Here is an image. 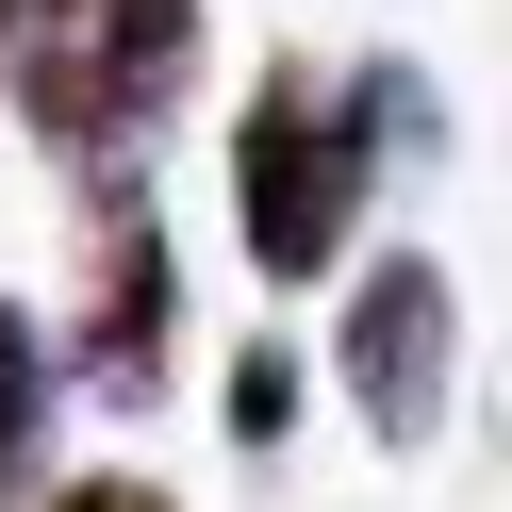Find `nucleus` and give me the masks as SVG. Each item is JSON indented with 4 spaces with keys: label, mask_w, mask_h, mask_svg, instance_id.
I'll return each instance as SVG.
<instances>
[{
    "label": "nucleus",
    "mask_w": 512,
    "mask_h": 512,
    "mask_svg": "<svg viewBox=\"0 0 512 512\" xmlns=\"http://www.w3.org/2000/svg\"><path fill=\"white\" fill-rule=\"evenodd\" d=\"M364 116H347V83L331 67H265L232 100V248L298 298V281H331L347 265V232H364Z\"/></svg>",
    "instance_id": "nucleus-1"
},
{
    "label": "nucleus",
    "mask_w": 512,
    "mask_h": 512,
    "mask_svg": "<svg viewBox=\"0 0 512 512\" xmlns=\"http://www.w3.org/2000/svg\"><path fill=\"white\" fill-rule=\"evenodd\" d=\"M166 347H182V248L133 166H83V347H50V364H83L100 397H149Z\"/></svg>",
    "instance_id": "nucleus-2"
},
{
    "label": "nucleus",
    "mask_w": 512,
    "mask_h": 512,
    "mask_svg": "<svg viewBox=\"0 0 512 512\" xmlns=\"http://www.w3.org/2000/svg\"><path fill=\"white\" fill-rule=\"evenodd\" d=\"M446 347H463V281H446L430 248L347 265V397H364L380 446H430L446 430Z\"/></svg>",
    "instance_id": "nucleus-3"
},
{
    "label": "nucleus",
    "mask_w": 512,
    "mask_h": 512,
    "mask_svg": "<svg viewBox=\"0 0 512 512\" xmlns=\"http://www.w3.org/2000/svg\"><path fill=\"white\" fill-rule=\"evenodd\" d=\"M182 83H199V0H83V100H100L116 149H133Z\"/></svg>",
    "instance_id": "nucleus-4"
},
{
    "label": "nucleus",
    "mask_w": 512,
    "mask_h": 512,
    "mask_svg": "<svg viewBox=\"0 0 512 512\" xmlns=\"http://www.w3.org/2000/svg\"><path fill=\"white\" fill-rule=\"evenodd\" d=\"M0 100L34 116L67 166H116L100 100H83V0H0Z\"/></svg>",
    "instance_id": "nucleus-5"
},
{
    "label": "nucleus",
    "mask_w": 512,
    "mask_h": 512,
    "mask_svg": "<svg viewBox=\"0 0 512 512\" xmlns=\"http://www.w3.org/2000/svg\"><path fill=\"white\" fill-rule=\"evenodd\" d=\"M50 380H67V364H50V331L0 298V512L34 496V463H50Z\"/></svg>",
    "instance_id": "nucleus-6"
},
{
    "label": "nucleus",
    "mask_w": 512,
    "mask_h": 512,
    "mask_svg": "<svg viewBox=\"0 0 512 512\" xmlns=\"http://www.w3.org/2000/svg\"><path fill=\"white\" fill-rule=\"evenodd\" d=\"M347 116H364V166H430L446 149V100L413 67H347Z\"/></svg>",
    "instance_id": "nucleus-7"
},
{
    "label": "nucleus",
    "mask_w": 512,
    "mask_h": 512,
    "mask_svg": "<svg viewBox=\"0 0 512 512\" xmlns=\"http://www.w3.org/2000/svg\"><path fill=\"white\" fill-rule=\"evenodd\" d=\"M215 430H232L248 463L298 430V347H281V331H248V347H232V413H215Z\"/></svg>",
    "instance_id": "nucleus-8"
},
{
    "label": "nucleus",
    "mask_w": 512,
    "mask_h": 512,
    "mask_svg": "<svg viewBox=\"0 0 512 512\" xmlns=\"http://www.w3.org/2000/svg\"><path fill=\"white\" fill-rule=\"evenodd\" d=\"M34 512H182V496H166L149 463H83V479H50Z\"/></svg>",
    "instance_id": "nucleus-9"
}]
</instances>
